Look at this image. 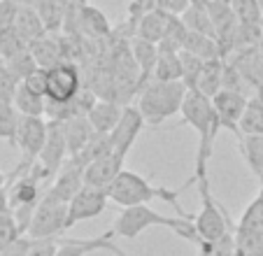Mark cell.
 <instances>
[{"instance_id":"obj_1","label":"cell","mask_w":263,"mask_h":256,"mask_svg":"<svg viewBox=\"0 0 263 256\" xmlns=\"http://www.w3.org/2000/svg\"><path fill=\"white\" fill-rule=\"evenodd\" d=\"M182 119L184 123H189L198 133V152H196V170H194V184L196 179L208 177V161L212 156L214 140H217L219 131V119L214 114L212 100L205 98L200 91H186V98L182 103Z\"/></svg>"},{"instance_id":"obj_2","label":"cell","mask_w":263,"mask_h":256,"mask_svg":"<svg viewBox=\"0 0 263 256\" xmlns=\"http://www.w3.org/2000/svg\"><path fill=\"white\" fill-rule=\"evenodd\" d=\"M186 189V187H184ZM184 189H165V187H152L147 177L142 175L133 173V170H121V175L115 179V184L107 189V198L109 203H117L121 207H135V205H149L152 200H165L177 210L179 217H186V219H194L196 214H189V212H184V207L179 205V193Z\"/></svg>"},{"instance_id":"obj_3","label":"cell","mask_w":263,"mask_h":256,"mask_svg":"<svg viewBox=\"0 0 263 256\" xmlns=\"http://www.w3.org/2000/svg\"><path fill=\"white\" fill-rule=\"evenodd\" d=\"M194 219L165 217V214H161V212L152 210L149 205H135V207H124L121 214L115 219V226L112 228H115V233L119 237H130V240H133V237H138L140 233H144L152 226H165V228H170L175 235L200 245V237H198V233H196Z\"/></svg>"},{"instance_id":"obj_4","label":"cell","mask_w":263,"mask_h":256,"mask_svg":"<svg viewBox=\"0 0 263 256\" xmlns=\"http://www.w3.org/2000/svg\"><path fill=\"white\" fill-rule=\"evenodd\" d=\"M186 91L189 89L182 82H156V79H152L147 86L140 89L135 107L140 109V114L149 126H161L170 117L182 112Z\"/></svg>"},{"instance_id":"obj_5","label":"cell","mask_w":263,"mask_h":256,"mask_svg":"<svg viewBox=\"0 0 263 256\" xmlns=\"http://www.w3.org/2000/svg\"><path fill=\"white\" fill-rule=\"evenodd\" d=\"M198 184V193H200V212L196 214L194 224H196V233H198L200 242H214L221 240L223 235H229L231 228H235L231 224L229 214L214 200L212 191H210V179H196Z\"/></svg>"},{"instance_id":"obj_6","label":"cell","mask_w":263,"mask_h":256,"mask_svg":"<svg viewBox=\"0 0 263 256\" xmlns=\"http://www.w3.org/2000/svg\"><path fill=\"white\" fill-rule=\"evenodd\" d=\"M47 128H49V123H47L45 117H21L19 131H16V142H14V147L21 154V161L12 170V175H7L10 179L26 175L37 163L42 147L47 142Z\"/></svg>"},{"instance_id":"obj_7","label":"cell","mask_w":263,"mask_h":256,"mask_svg":"<svg viewBox=\"0 0 263 256\" xmlns=\"http://www.w3.org/2000/svg\"><path fill=\"white\" fill-rule=\"evenodd\" d=\"M63 231H68V203L45 193L35 207L33 222L26 235L33 240H49V237H61Z\"/></svg>"},{"instance_id":"obj_8","label":"cell","mask_w":263,"mask_h":256,"mask_svg":"<svg viewBox=\"0 0 263 256\" xmlns=\"http://www.w3.org/2000/svg\"><path fill=\"white\" fill-rule=\"evenodd\" d=\"M82 89L84 84H82V72L77 63L63 61L47 70V100L51 103H68L77 98Z\"/></svg>"},{"instance_id":"obj_9","label":"cell","mask_w":263,"mask_h":256,"mask_svg":"<svg viewBox=\"0 0 263 256\" xmlns=\"http://www.w3.org/2000/svg\"><path fill=\"white\" fill-rule=\"evenodd\" d=\"M247 103H249L247 96L242 91H233V89H221L212 98V107L219 119V126L231 131L233 135H238V140L242 138L240 135V119H242L245 109H247Z\"/></svg>"},{"instance_id":"obj_10","label":"cell","mask_w":263,"mask_h":256,"mask_svg":"<svg viewBox=\"0 0 263 256\" xmlns=\"http://www.w3.org/2000/svg\"><path fill=\"white\" fill-rule=\"evenodd\" d=\"M109 198L107 191H100L93 187H84L72 200L68 203V228H72L74 224L89 222L93 217H100L107 207Z\"/></svg>"},{"instance_id":"obj_11","label":"cell","mask_w":263,"mask_h":256,"mask_svg":"<svg viewBox=\"0 0 263 256\" xmlns=\"http://www.w3.org/2000/svg\"><path fill=\"white\" fill-rule=\"evenodd\" d=\"M144 126H147V121H144V117L140 114V109L135 107V105H126L117 128L109 133L112 152L126 158V154L130 152V147L135 144V140H138V135L142 133Z\"/></svg>"},{"instance_id":"obj_12","label":"cell","mask_w":263,"mask_h":256,"mask_svg":"<svg viewBox=\"0 0 263 256\" xmlns=\"http://www.w3.org/2000/svg\"><path fill=\"white\" fill-rule=\"evenodd\" d=\"M47 123H49V128H47V142H45V147H42L37 163H40L47 170V175L54 179L61 168L65 166V161L70 158V154H68V142H65L61 121H47Z\"/></svg>"},{"instance_id":"obj_13","label":"cell","mask_w":263,"mask_h":256,"mask_svg":"<svg viewBox=\"0 0 263 256\" xmlns=\"http://www.w3.org/2000/svg\"><path fill=\"white\" fill-rule=\"evenodd\" d=\"M124 156L119 154H107V156L98 158V161L89 163L84 168V187H93V189H100V191H107L115 179L121 175L124 170Z\"/></svg>"},{"instance_id":"obj_14","label":"cell","mask_w":263,"mask_h":256,"mask_svg":"<svg viewBox=\"0 0 263 256\" xmlns=\"http://www.w3.org/2000/svg\"><path fill=\"white\" fill-rule=\"evenodd\" d=\"M82 189H84V166L77 163L74 158H68L65 166L59 170V175L54 177L51 187L47 189V193H51L63 203H70Z\"/></svg>"},{"instance_id":"obj_15","label":"cell","mask_w":263,"mask_h":256,"mask_svg":"<svg viewBox=\"0 0 263 256\" xmlns=\"http://www.w3.org/2000/svg\"><path fill=\"white\" fill-rule=\"evenodd\" d=\"M77 35H84L86 40H103L112 35V26L98 7L82 3L77 10Z\"/></svg>"},{"instance_id":"obj_16","label":"cell","mask_w":263,"mask_h":256,"mask_svg":"<svg viewBox=\"0 0 263 256\" xmlns=\"http://www.w3.org/2000/svg\"><path fill=\"white\" fill-rule=\"evenodd\" d=\"M133 61L140 70V89L147 86L152 79H154V70H156V61H159V45L154 42H147L142 38H133L128 42Z\"/></svg>"},{"instance_id":"obj_17","label":"cell","mask_w":263,"mask_h":256,"mask_svg":"<svg viewBox=\"0 0 263 256\" xmlns=\"http://www.w3.org/2000/svg\"><path fill=\"white\" fill-rule=\"evenodd\" d=\"M121 114H124V105L115 103V100H103L98 98L96 100V105L91 107V112L86 114L91 121V126H93L96 133L100 135H109L112 131L117 128V123H119Z\"/></svg>"},{"instance_id":"obj_18","label":"cell","mask_w":263,"mask_h":256,"mask_svg":"<svg viewBox=\"0 0 263 256\" xmlns=\"http://www.w3.org/2000/svg\"><path fill=\"white\" fill-rule=\"evenodd\" d=\"M63 126V135H65V142H68V154L70 158L77 156L86 144L93 140L96 131L91 126L89 117H74V119H68V121L61 123Z\"/></svg>"},{"instance_id":"obj_19","label":"cell","mask_w":263,"mask_h":256,"mask_svg":"<svg viewBox=\"0 0 263 256\" xmlns=\"http://www.w3.org/2000/svg\"><path fill=\"white\" fill-rule=\"evenodd\" d=\"M170 16L173 14H168V12H163V10L144 12L142 19H140L138 26H135L133 38H142V40H147V42L159 45L161 40H163V35H165V28H168V24H170Z\"/></svg>"},{"instance_id":"obj_20","label":"cell","mask_w":263,"mask_h":256,"mask_svg":"<svg viewBox=\"0 0 263 256\" xmlns=\"http://www.w3.org/2000/svg\"><path fill=\"white\" fill-rule=\"evenodd\" d=\"M30 54H33L35 63H37V68H54V65L63 63V49H61V42L59 38H51V35H45V38L35 40V42H30L28 45Z\"/></svg>"},{"instance_id":"obj_21","label":"cell","mask_w":263,"mask_h":256,"mask_svg":"<svg viewBox=\"0 0 263 256\" xmlns=\"http://www.w3.org/2000/svg\"><path fill=\"white\" fill-rule=\"evenodd\" d=\"M14 30L28 42V45L35 42V40L45 38V35H49V30H47L45 21L40 19L37 10H35V7H28V5H21L19 14H16V21H14Z\"/></svg>"},{"instance_id":"obj_22","label":"cell","mask_w":263,"mask_h":256,"mask_svg":"<svg viewBox=\"0 0 263 256\" xmlns=\"http://www.w3.org/2000/svg\"><path fill=\"white\" fill-rule=\"evenodd\" d=\"M223 70H226V61L217 59V61H208L198 77V84H196V91L205 96V98L212 100L219 91L223 89Z\"/></svg>"},{"instance_id":"obj_23","label":"cell","mask_w":263,"mask_h":256,"mask_svg":"<svg viewBox=\"0 0 263 256\" xmlns=\"http://www.w3.org/2000/svg\"><path fill=\"white\" fill-rule=\"evenodd\" d=\"M189 54L198 56L203 61H217L223 59L221 56V45H219L217 38H210V35H200V33H186V40H184V49Z\"/></svg>"},{"instance_id":"obj_24","label":"cell","mask_w":263,"mask_h":256,"mask_svg":"<svg viewBox=\"0 0 263 256\" xmlns=\"http://www.w3.org/2000/svg\"><path fill=\"white\" fill-rule=\"evenodd\" d=\"M184 26L191 30V33H200V35H210V38H217V30H214L212 16H210L208 7L203 3H191L189 10L182 14ZM219 40V38H217Z\"/></svg>"},{"instance_id":"obj_25","label":"cell","mask_w":263,"mask_h":256,"mask_svg":"<svg viewBox=\"0 0 263 256\" xmlns=\"http://www.w3.org/2000/svg\"><path fill=\"white\" fill-rule=\"evenodd\" d=\"M12 105L19 109L21 117H45L47 98L33 94L28 86L19 84V86H16V91H14V98H12Z\"/></svg>"},{"instance_id":"obj_26","label":"cell","mask_w":263,"mask_h":256,"mask_svg":"<svg viewBox=\"0 0 263 256\" xmlns=\"http://www.w3.org/2000/svg\"><path fill=\"white\" fill-rule=\"evenodd\" d=\"M240 154L245 156L249 170L256 175L263 187V135H245V138H240Z\"/></svg>"},{"instance_id":"obj_27","label":"cell","mask_w":263,"mask_h":256,"mask_svg":"<svg viewBox=\"0 0 263 256\" xmlns=\"http://www.w3.org/2000/svg\"><path fill=\"white\" fill-rule=\"evenodd\" d=\"M156 82H182V56L179 51H161L154 70Z\"/></svg>"},{"instance_id":"obj_28","label":"cell","mask_w":263,"mask_h":256,"mask_svg":"<svg viewBox=\"0 0 263 256\" xmlns=\"http://www.w3.org/2000/svg\"><path fill=\"white\" fill-rule=\"evenodd\" d=\"M21 123V114L7 100H0V140H7L10 144L16 142V131Z\"/></svg>"},{"instance_id":"obj_29","label":"cell","mask_w":263,"mask_h":256,"mask_svg":"<svg viewBox=\"0 0 263 256\" xmlns=\"http://www.w3.org/2000/svg\"><path fill=\"white\" fill-rule=\"evenodd\" d=\"M186 33L189 28L184 26L182 16H170V24L165 28L163 40L159 42V49L161 51H182L184 49V40H186Z\"/></svg>"},{"instance_id":"obj_30","label":"cell","mask_w":263,"mask_h":256,"mask_svg":"<svg viewBox=\"0 0 263 256\" xmlns=\"http://www.w3.org/2000/svg\"><path fill=\"white\" fill-rule=\"evenodd\" d=\"M240 135H263V103L258 98L247 103V109L240 119Z\"/></svg>"},{"instance_id":"obj_31","label":"cell","mask_w":263,"mask_h":256,"mask_svg":"<svg viewBox=\"0 0 263 256\" xmlns=\"http://www.w3.org/2000/svg\"><path fill=\"white\" fill-rule=\"evenodd\" d=\"M107 154H112V140H109V135H100L96 133L93 140H91L89 144H86L84 149H82L77 156H72L77 163H82V166H89V163L98 161V158L107 156Z\"/></svg>"},{"instance_id":"obj_32","label":"cell","mask_w":263,"mask_h":256,"mask_svg":"<svg viewBox=\"0 0 263 256\" xmlns=\"http://www.w3.org/2000/svg\"><path fill=\"white\" fill-rule=\"evenodd\" d=\"M231 10L240 24L263 26V0H231Z\"/></svg>"},{"instance_id":"obj_33","label":"cell","mask_w":263,"mask_h":256,"mask_svg":"<svg viewBox=\"0 0 263 256\" xmlns=\"http://www.w3.org/2000/svg\"><path fill=\"white\" fill-rule=\"evenodd\" d=\"M235 228H242V231L263 235V198L261 196H256L247 205V210L242 212V219L235 224Z\"/></svg>"},{"instance_id":"obj_34","label":"cell","mask_w":263,"mask_h":256,"mask_svg":"<svg viewBox=\"0 0 263 256\" xmlns=\"http://www.w3.org/2000/svg\"><path fill=\"white\" fill-rule=\"evenodd\" d=\"M233 237L238 256H263V235L242 231V228H233Z\"/></svg>"},{"instance_id":"obj_35","label":"cell","mask_w":263,"mask_h":256,"mask_svg":"<svg viewBox=\"0 0 263 256\" xmlns=\"http://www.w3.org/2000/svg\"><path fill=\"white\" fill-rule=\"evenodd\" d=\"M179 56H182V84L189 91H194L196 84H198L200 72H203V68H205L208 61L198 59V56L189 54V51H179Z\"/></svg>"},{"instance_id":"obj_36","label":"cell","mask_w":263,"mask_h":256,"mask_svg":"<svg viewBox=\"0 0 263 256\" xmlns=\"http://www.w3.org/2000/svg\"><path fill=\"white\" fill-rule=\"evenodd\" d=\"M26 49H28V42H26L14 28L0 30V59L3 61H10L12 56L21 54V51H26Z\"/></svg>"},{"instance_id":"obj_37","label":"cell","mask_w":263,"mask_h":256,"mask_svg":"<svg viewBox=\"0 0 263 256\" xmlns=\"http://www.w3.org/2000/svg\"><path fill=\"white\" fill-rule=\"evenodd\" d=\"M5 65H7V70L12 72V77H14L16 82H24L30 72H35V70H37V63H35L30 49H26V51H21V54L12 56L10 61H5Z\"/></svg>"},{"instance_id":"obj_38","label":"cell","mask_w":263,"mask_h":256,"mask_svg":"<svg viewBox=\"0 0 263 256\" xmlns=\"http://www.w3.org/2000/svg\"><path fill=\"white\" fill-rule=\"evenodd\" d=\"M21 235H24V233H21V228H19V224H16L12 210L5 212V214L0 217V251L7 249L10 245H14Z\"/></svg>"},{"instance_id":"obj_39","label":"cell","mask_w":263,"mask_h":256,"mask_svg":"<svg viewBox=\"0 0 263 256\" xmlns=\"http://www.w3.org/2000/svg\"><path fill=\"white\" fill-rule=\"evenodd\" d=\"M21 82H16L14 77H12V72L7 70L5 61L0 59V100H7V103H12V98H14V91L16 86H19Z\"/></svg>"},{"instance_id":"obj_40","label":"cell","mask_w":263,"mask_h":256,"mask_svg":"<svg viewBox=\"0 0 263 256\" xmlns=\"http://www.w3.org/2000/svg\"><path fill=\"white\" fill-rule=\"evenodd\" d=\"M19 10H21V5L16 0H0V30L14 28Z\"/></svg>"},{"instance_id":"obj_41","label":"cell","mask_w":263,"mask_h":256,"mask_svg":"<svg viewBox=\"0 0 263 256\" xmlns=\"http://www.w3.org/2000/svg\"><path fill=\"white\" fill-rule=\"evenodd\" d=\"M21 84H24V86H28L33 94L47 98V70L45 68H37L35 72H30Z\"/></svg>"},{"instance_id":"obj_42","label":"cell","mask_w":263,"mask_h":256,"mask_svg":"<svg viewBox=\"0 0 263 256\" xmlns=\"http://www.w3.org/2000/svg\"><path fill=\"white\" fill-rule=\"evenodd\" d=\"M191 3H194V0H156L154 10H163V12H168V14L182 16L184 12L189 10Z\"/></svg>"},{"instance_id":"obj_43","label":"cell","mask_w":263,"mask_h":256,"mask_svg":"<svg viewBox=\"0 0 263 256\" xmlns=\"http://www.w3.org/2000/svg\"><path fill=\"white\" fill-rule=\"evenodd\" d=\"M33 237H28V235H21L19 240L14 242V245H10L7 249H3L0 251V256H28L30 254V249H33Z\"/></svg>"},{"instance_id":"obj_44","label":"cell","mask_w":263,"mask_h":256,"mask_svg":"<svg viewBox=\"0 0 263 256\" xmlns=\"http://www.w3.org/2000/svg\"><path fill=\"white\" fill-rule=\"evenodd\" d=\"M56 251H59V237H49V240H35L28 256H56Z\"/></svg>"},{"instance_id":"obj_45","label":"cell","mask_w":263,"mask_h":256,"mask_svg":"<svg viewBox=\"0 0 263 256\" xmlns=\"http://www.w3.org/2000/svg\"><path fill=\"white\" fill-rule=\"evenodd\" d=\"M10 212V187H3L0 189V217Z\"/></svg>"},{"instance_id":"obj_46","label":"cell","mask_w":263,"mask_h":256,"mask_svg":"<svg viewBox=\"0 0 263 256\" xmlns=\"http://www.w3.org/2000/svg\"><path fill=\"white\" fill-rule=\"evenodd\" d=\"M7 179H10V177H7V175L3 173V170H0V189H3V187H7Z\"/></svg>"},{"instance_id":"obj_47","label":"cell","mask_w":263,"mask_h":256,"mask_svg":"<svg viewBox=\"0 0 263 256\" xmlns=\"http://www.w3.org/2000/svg\"><path fill=\"white\" fill-rule=\"evenodd\" d=\"M194 3H203V5H208L210 0H194Z\"/></svg>"},{"instance_id":"obj_48","label":"cell","mask_w":263,"mask_h":256,"mask_svg":"<svg viewBox=\"0 0 263 256\" xmlns=\"http://www.w3.org/2000/svg\"><path fill=\"white\" fill-rule=\"evenodd\" d=\"M258 196H261V198H263V187H261V193H258Z\"/></svg>"},{"instance_id":"obj_49","label":"cell","mask_w":263,"mask_h":256,"mask_svg":"<svg viewBox=\"0 0 263 256\" xmlns=\"http://www.w3.org/2000/svg\"><path fill=\"white\" fill-rule=\"evenodd\" d=\"M80 3H86V0H80Z\"/></svg>"}]
</instances>
